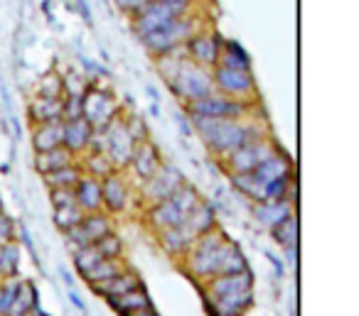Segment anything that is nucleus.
I'll return each instance as SVG.
<instances>
[{
	"label": "nucleus",
	"mask_w": 359,
	"mask_h": 316,
	"mask_svg": "<svg viewBox=\"0 0 359 316\" xmlns=\"http://www.w3.org/2000/svg\"><path fill=\"white\" fill-rule=\"evenodd\" d=\"M246 113H249L246 103L227 98L217 91L187 106V118H204V120H241Z\"/></svg>",
	"instance_id": "nucleus-7"
},
{
	"label": "nucleus",
	"mask_w": 359,
	"mask_h": 316,
	"mask_svg": "<svg viewBox=\"0 0 359 316\" xmlns=\"http://www.w3.org/2000/svg\"><path fill=\"white\" fill-rule=\"evenodd\" d=\"M37 93L42 98H62L64 96V84H62V79L57 74H47L40 81Z\"/></svg>",
	"instance_id": "nucleus-37"
},
{
	"label": "nucleus",
	"mask_w": 359,
	"mask_h": 316,
	"mask_svg": "<svg viewBox=\"0 0 359 316\" xmlns=\"http://www.w3.org/2000/svg\"><path fill=\"white\" fill-rule=\"evenodd\" d=\"M74 198L76 206L84 211V214H98L104 209V198H101V182L94 177L82 174V179L76 182L74 187Z\"/></svg>",
	"instance_id": "nucleus-17"
},
{
	"label": "nucleus",
	"mask_w": 359,
	"mask_h": 316,
	"mask_svg": "<svg viewBox=\"0 0 359 316\" xmlns=\"http://www.w3.org/2000/svg\"><path fill=\"white\" fill-rule=\"evenodd\" d=\"M182 184H185V179H182V174L173 165H160V169L150 179L143 182L141 196L148 206H155L160 201H165L168 196H173Z\"/></svg>",
	"instance_id": "nucleus-12"
},
{
	"label": "nucleus",
	"mask_w": 359,
	"mask_h": 316,
	"mask_svg": "<svg viewBox=\"0 0 359 316\" xmlns=\"http://www.w3.org/2000/svg\"><path fill=\"white\" fill-rule=\"evenodd\" d=\"M67 295H69V299L74 301V306H76V309H79V311L87 309V306H84V301H82V297L76 295V290H69V292H67Z\"/></svg>",
	"instance_id": "nucleus-47"
},
{
	"label": "nucleus",
	"mask_w": 359,
	"mask_h": 316,
	"mask_svg": "<svg viewBox=\"0 0 359 316\" xmlns=\"http://www.w3.org/2000/svg\"><path fill=\"white\" fill-rule=\"evenodd\" d=\"M121 316H131L136 311H143V309H150V299H148L146 290H133L123 297H116V299H106Z\"/></svg>",
	"instance_id": "nucleus-27"
},
{
	"label": "nucleus",
	"mask_w": 359,
	"mask_h": 316,
	"mask_svg": "<svg viewBox=\"0 0 359 316\" xmlns=\"http://www.w3.org/2000/svg\"><path fill=\"white\" fill-rule=\"evenodd\" d=\"M229 179H231V184H234V187L239 189L244 196H249L254 204H261V201H266V196H263V187L256 182L251 174H229Z\"/></svg>",
	"instance_id": "nucleus-31"
},
{
	"label": "nucleus",
	"mask_w": 359,
	"mask_h": 316,
	"mask_svg": "<svg viewBox=\"0 0 359 316\" xmlns=\"http://www.w3.org/2000/svg\"><path fill=\"white\" fill-rule=\"evenodd\" d=\"M200 201H202L200 194H197L190 184H182L173 196H168L165 201H160V204L148 209V223L158 233L168 231V228H175V225H180L195 211V206L200 204Z\"/></svg>",
	"instance_id": "nucleus-5"
},
{
	"label": "nucleus",
	"mask_w": 359,
	"mask_h": 316,
	"mask_svg": "<svg viewBox=\"0 0 359 316\" xmlns=\"http://www.w3.org/2000/svg\"><path fill=\"white\" fill-rule=\"evenodd\" d=\"M195 123L200 138L204 140V145L214 152L217 157L227 160L231 152L244 147L246 142L259 138H266L263 128L251 120H204V118H190Z\"/></svg>",
	"instance_id": "nucleus-2"
},
{
	"label": "nucleus",
	"mask_w": 359,
	"mask_h": 316,
	"mask_svg": "<svg viewBox=\"0 0 359 316\" xmlns=\"http://www.w3.org/2000/svg\"><path fill=\"white\" fill-rule=\"evenodd\" d=\"M114 233V225H111V219L106 214H87L82 219V223H76L74 228L64 231L67 236V243H69L74 250L79 248H87V245H94L96 241H101L104 236Z\"/></svg>",
	"instance_id": "nucleus-13"
},
{
	"label": "nucleus",
	"mask_w": 359,
	"mask_h": 316,
	"mask_svg": "<svg viewBox=\"0 0 359 316\" xmlns=\"http://www.w3.org/2000/svg\"><path fill=\"white\" fill-rule=\"evenodd\" d=\"M273 238L283 245V250H290V248L298 245V219H295V214L273 228Z\"/></svg>",
	"instance_id": "nucleus-32"
},
{
	"label": "nucleus",
	"mask_w": 359,
	"mask_h": 316,
	"mask_svg": "<svg viewBox=\"0 0 359 316\" xmlns=\"http://www.w3.org/2000/svg\"><path fill=\"white\" fill-rule=\"evenodd\" d=\"M131 316H158L152 309H143V311H136V314H131Z\"/></svg>",
	"instance_id": "nucleus-49"
},
{
	"label": "nucleus",
	"mask_w": 359,
	"mask_h": 316,
	"mask_svg": "<svg viewBox=\"0 0 359 316\" xmlns=\"http://www.w3.org/2000/svg\"><path fill=\"white\" fill-rule=\"evenodd\" d=\"M276 152L278 147L271 138H259V140L246 142V145L239 147L236 152H231V155L224 160V165H227L229 174H251V171L259 169V167L271 155H276Z\"/></svg>",
	"instance_id": "nucleus-8"
},
{
	"label": "nucleus",
	"mask_w": 359,
	"mask_h": 316,
	"mask_svg": "<svg viewBox=\"0 0 359 316\" xmlns=\"http://www.w3.org/2000/svg\"><path fill=\"white\" fill-rule=\"evenodd\" d=\"M266 257L273 263V268H276V275H286V265L281 263V260H278V257L273 255V252H266Z\"/></svg>",
	"instance_id": "nucleus-45"
},
{
	"label": "nucleus",
	"mask_w": 359,
	"mask_h": 316,
	"mask_svg": "<svg viewBox=\"0 0 359 316\" xmlns=\"http://www.w3.org/2000/svg\"><path fill=\"white\" fill-rule=\"evenodd\" d=\"M94 248H96V252L104 260H121V252H123V243H121V238L116 233H109L101 241H96Z\"/></svg>",
	"instance_id": "nucleus-34"
},
{
	"label": "nucleus",
	"mask_w": 359,
	"mask_h": 316,
	"mask_svg": "<svg viewBox=\"0 0 359 316\" xmlns=\"http://www.w3.org/2000/svg\"><path fill=\"white\" fill-rule=\"evenodd\" d=\"M195 32H197L195 20L187 17V15H180L177 20H173L170 25H165L163 30L141 37V42L152 57H163V54H170V52H175V49L182 47V44H185Z\"/></svg>",
	"instance_id": "nucleus-6"
},
{
	"label": "nucleus",
	"mask_w": 359,
	"mask_h": 316,
	"mask_svg": "<svg viewBox=\"0 0 359 316\" xmlns=\"http://www.w3.org/2000/svg\"><path fill=\"white\" fill-rule=\"evenodd\" d=\"M175 118H177V128L182 135H192V125H190V118L187 115H182V113H175Z\"/></svg>",
	"instance_id": "nucleus-42"
},
{
	"label": "nucleus",
	"mask_w": 359,
	"mask_h": 316,
	"mask_svg": "<svg viewBox=\"0 0 359 316\" xmlns=\"http://www.w3.org/2000/svg\"><path fill=\"white\" fill-rule=\"evenodd\" d=\"M12 231H15L12 221L8 219L3 211H0V245H6V243H12Z\"/></svg>",
	"instance_id": "nucleus-39"
},
{
	"label": "nucleus",
	"mask_w": 359,
	"mask_h": 316,
	"mask_svg": "<svg viewBox=\"0 0 359 316\" xmlns=\"http://www.w3.org/2000/svg\"><path fill=\"white\" fill-rule=\"evenodd\" d=\"M217 66H222V69H231V71H251V59H249V54H246V49L241 47L239 42H234V39H224Z\"/></svg>",
	"instance_id": "nucleus-23"
},
{
	"label": "nucleus",
	"mask_w": 359,
	"mask_h": 316,
	"mask_svg": "<svg viewBox=\"0 0 359 316\" xmlns=\"http://www.w3.org/2000/svg\"><path fill=\"white\" fill-rule=\"evenodd\" d=\"M91 287H94L96 295L106 297V299H116V297H123V295H128V292H133V290H141L143 282H141V277H138L136 272L123 270L119 277L109 279V282H101V284H91Z\"/></svg>",
	"instance_id": "nucleus-22"
},
{
	"label": "nucleus",
	"mask_w": 359,
	"mask_h": 316,
	"mask_svg": "<svg viewBox=\"0 0 359 316\" xmlns=\"http://www.w3.org/2000/svg\"><path fill=\"white\" fill-rule=\"evenodd\" d=\"M62 111H64V103L62 98H42L37 96L30 103V118L35 125H44V123H57L62 120Z\"/></svg>",
	"instance_id": "nucleus-24"
},
{
	"label": "nucleus",
	"mask_w": 359,
	"mask_h": 316,
	"mask_svg": "<svg viewBox=\"0 0 359 316\" xmlns=\"http://www.w3.org/2000/svg\"><path fill=\"white\" fill-rule=\"evenodd\" d=\"M60 272H62V279H64V282H67V287H69V290H74V279H71V275L67 272L64 268H62Z\"/></svg>",
	"instance_id": "nucleus-48"
},
{
	"label": "nucleus",
	"mask_w": 359,
	"mask_h": 316,
	"mask_svg": "<svg viewBox=\"0 0 359 316\" xmlns=\"http://www.w3.org/2000/svg\"><path fill=\"white\" fill-rule=\"evenodd\" d=\"M84 211L79 209V206H62V209H55V223L60 225L62 231H69V228H74L76 223H82L84 219Z\"/></svg>",
	"instance_id": "nucleus-36"
},
{
	"label": "nucleus",
	"mask_w": 359,
	"mask_h": 316,
	"mask_svg": "<svg viewBox=\"0 0 359 316\" xmlns=\"http://www.w3.org/2000/svg\"><path fill=\"white\" fill-rule=\"evenodd\" d=\"M204 299L212 316H244L254 301V279L249 272L214 277L204 282Z\"/></svg>",
	"instance_id": "nucleus-3"
},
{
	"label": "nucleus",
	"mask_w": 359,
	"mask_h": 316,
	"mask_svg": "<svg viewBox=\"0 0 359 316\" xmlns=\"http://www.w3.org/2000/svg\"><path fill=\"white\" fill-rule=\"evenodd\" d=\"M33 145H35V152H49V150H55V147H62V120L35 125Z\"/></svg>",
	"instance_id": "nucleus-25"
},
{
	"label": "nucleus",
	"mask_w": 359,
	"mask_h": 316,
	"mask_svg": "<svg viewBox=\"0 0 359 316\" xmlns=\"http://www.w3.org/2000/svg\"><path fill=\"white\" fill-rule=\"evenodd\" d=\"M20 236H22V243H25V245H28V250L33 252L35 257H37V252H35V245H33V238H30V231H25V228H22V231H20Z\"/></svg>",
	"instance_id": "nucleus-46"
},
{
	"label": "nucleus",
	"mask_w": 359,
	"mask_h": 316,
	"mask_svg": "<svg viewBox=\"0 0 359 316\" xmlns=\"http://www.w3.org/2000/svg\"><path fill=\"white\" fill-rule=\"evenodd\" d=\"M160 165H163V160H160L158 147L152 145L150 140L138 142L136 150H133V157H131V167H133V171H136L138 177L146 182V179H150L152 174L160 169Z\"/></svg>",
	"instance_id": "nucleus-18"
},
{
	"label": "nucleus",
	"mask_w": 359,
	"mask_h": 316,
	"mask_svg": "<svg viewBox=\"0 0 359 316\" xmlns=\"http://www.w3.org/2000/svg\"><path fill=\"white\" fill-rule=\"evenodd\" d=\"M121 272H123L121 260H101V263H96L84 275V279H87L89 284H101V282H109V279L119 277Z\"/></svg>",
	"instance_id": "nucleus-29"
},
{
	"label": "nucleus",
	"mask_w": 359,
	"mask_h": 316,
	"mask_svg": "<svg viewBox=\"0 0 359 316\" xmlns=\"http://www.w3.org/2000/svg\"><path fill=\"white\" fill-rule=\"evenodd\" d=\"M155 3H160V6H168V8H173L175 12H180V15H185L187 8H190L195 0H155Z\"/></svg>",
	"instance_id": "nucleus-41"
},
{
	"label": "nucleus",
	"mask_w": 359,
	"mask_h": 316,
	"mask_svg": "<svg viewBox=\"0 0 359 316\" xmlns=\"http://www.w3.org/2000/svg\"><path fill=\"white\" fill-rule=\"evenodd\" d=\"M49 198H52V204H55V209H62V206H74V204H76L74 189H52Z\"/></svg>",
	"instance_id": "nucleus-38"
},
{
	"label": "nucleus",
	"mask_w": 359,
	"mask_h": 316,
	"mask_svg": "<svg viewBox=\"0 0 359 316\" xmlns=\"http://www.w3.org/2000/svg\"><path fill=\"white\" fill-rule=\"evenodd\" d=\"M44 182H47L49 189H74L76 182L82 179V169L76 165H69L64 169L49 171V174H42Z\"/></svg>",
	"instance_id": "nucleus-28"
},
{
	"label": "nucleus",
	"mask_w": 359,
	"mask_h": 316,
	"mask_svg": "<svg viewBox=\"0 0 359 316\" xmlns=\"http://www.w3.org/2000/svg\"><path fill=\"white\" fill-rule=\"evenodd\" d=\"M254 216L259 223L266 228H276L278 223H283L288 216H293V201L281 198V201H261L254 206Z\"/></svg>",
	"instance_id": "nucleus-21"
},
{
	"label": "nucleus",
	"mask_w": 359,
	"mask_h": 316,
	"mask_svg": "<svg viewBox=\"0 0 359 316\" xmlns=\"http://www.w3.org/2000/svg\"><path fill=\"white\" fill-rule=\"evenodd\" d=\"M222 42L224 39L214 32H195L185 44V57L197 66H204V69H214L219 62V52H222Z\"/></svg>",
	"instance_id": "nucleus-14"
},
{
	"label": "nucleus",
	"mask_w": 359,
	"mask_h": 316,
	"mask_svg": "<svg viewBox=\"0 0 359 316\" xmlns=\"http://www.w3.org/2000/svg\"><path fill=\"white\" fill-rule=\"evenodd\" d=\"M114 3H116V6H119L123 12H131V15L136 17L138 12H141L143 8H146L148 3H150V0H114Z\"/></svg>",
	"instance_id": "nucleus-40"
},
{
	"label": "nucleus",
	"mask_w": 359,
	"mask_h": 316,
	"mask_svg": "<svg viewBox=\"0 0 359 316\" xmlns=\"http://www.w3.org/2000/svg\"><path fill=\"white\" fill-rule=\"evenodd\" d=\"M175 59L177 62L173 64V69H160V71H163L165 81H168L170 91H173L180 101H185L187 106H190V103L214 93L212 71L204 69V66L192 64V62L185 57V49L182 47L177 49Z\"/></svg>",
	"instance_id": "nucleus-4"
},
{
	"label": "nucleus",
	"mask_w": 359,
	"mask_h": 316,
	"mask_svg": "<svg viewBox=\"0 0 359 316\" xmlns=\"http://www.w3.org/2000/svg\"><path fill=\"white\" fill-rule=\"evenodd\" d=\"M101 260H104V257L98 255L94 245H87V248H79V250H74V268L79 270V275H82V277L94 268V265L101 263Z\"/></svg>",
	"instance_id": "nucleus-35"
},
{
	"label": "nucleus",
	"mask_w": 359,
	"mask_h": 316,
	"mask_svg": "<svg viewBox=\"0 0 359 316\" xmlns=\"http://www.w3.org/2000/svg\"><path fill=\"white\" fill-rule=\"evenodd\" d=\"M74 165V155L67 152L64 147H55L49 152H37L35 155V167H37L40 174H49V171L64 169V167Z\"/></svg>",
	"instance_id": "nucleus-26"
},
{
	"label": "nucleus",
	"mask_w": 359,
	"mask_h": 316,
	"mask_svg": "<svg viewBox=\"0 0 359 316\" xmlns=\"http://www.w3.org/2000/svg\"><path fill=\"white\" fill-rule=\"evenodd\" d=\"M20 268V248L15 243L0 245V279H10Z\"/></svg>",
	"instance_id": "nucleus-30"
},
{
	"label": "nucleus",
	"mask_w": 359,
	"mask_h": 316,
	"mask_svg": "<svg viewBox=\"0 0 359 316\" xmlns=\"http://www.w3.org/2000/svg\"><path fill=\"white\" fill-rule=\"evenodd\" d=\"M0 316H6L3 314V292H0Z\"/></svg>",
	"instance_id": "nucleus-50"
},
{
	"label": "nucleus",
	"mask_w": 359,
	"mask_h": 316,
	"mask_svg": "<svg viewBox=\"0 0 359 316\" xmlns=\"http://www.w3.org/2000/svg\"><path fill=\"white\" fill-rule=\"evenodd\" d=\"M104 155L111 160L114 169H123V167L131 165V157L133 150H136V140L131 138L128 128H125V120L123 118H114L104 130Z\"/></svg>",
	"instance_id": "nucleus-9"
},
{
	"label": "nucleus",
	"mask_w": 359,
	"mask_h": 316,
	"mask_svg": "<svg viewBox=\"0 0 359 316\" xmlns=\"http://www.w3.org/2000/svg\"><path fill=\"white\" fill-rule=\"evenodd\" d=\"M212 84L217 93L241 103L246 98L256 96V81L251 76V71H231V69H222V66H214Z\"/></svg>",
	"instance_id": "nucleus-11"
},
{
	"label": "nucleus",
	"mask_w": 359,
	"mask_h": 316,
	"mask_svg": "<svg viewBox=\"0 0 359 316\" xmlns=\"http://www.w3.org/2000/svg\"><path fill=\"white\" fill-rule=\"evenodd\" d=\"M101 198H104V206L111 214H121L128 206V184L123 182L121 174H111L101 182Z\"/></svg>",
	"instance_id": "nucleus-19"
},
{
	"label": "nucleus",
	"mask_w": 359,
	"mask_h": 316,
	"mask_svg": "<svg viewBox=\"0 0 359 316\" xmlns=\"http://www.w3.org/2000/svg\"><path fill=\"white\" fill-rule=\"evenodd\" d=\"M91 138H94V130L84 118L62 120V147H64L67 152H71L74 157L91 147Z\"/></svg>",
	"instance_id": "nucleus-16"
},
{
	"label": "nucleus",
	"mask_w": 359,
	"mask_h": 316,
	"mask_svg": "<svg viewBox=\"0 0 359 316\" xmlns=\"http://www.w3.org/2000/svg\"><path fill=\"white\" fill-rule=\"evenodd\" d=\"M290 174H293V167H290V160L281 150H278L276 155L268 157L259 169L251 171V177L261 184L263 189H266V184L276 182V179H281V177H290Z\"/></svg>",
	"instance_id": "nucleus-20"
},
{
	"label": "nucleus",
	"mask_w": 359,
	"mask_h": 316,
	"mask_svg": "<svg viewBox=\"0 0 359 316\" xmlns=\"http://www.w3.org/2000/svg\"><path fill=\"white\" fill-rule=\"evenodd\" d=\"M82 66H84V71H91V74H104V69H101L94 59H87V57H82Z\"/></svg>",
	"instance_id": "nucleus-44"
},
{
	"label": "nucleus",
	"mask_w": 359,
	"mask_h": 316,
	"mask_svg": "<svg viewBox=\"0 0 359 316\" xmlns=\"http://www.w3.org/2000/svg\"><path fill=\"white\" fill-rule=\"evenodd\" d=\"M76 6H79V12H82V17L87 20V25H94L91 10H89V3H87V0H76Z\"/></svg>",
	"instance_id": "nucleus-43"
},
{
	"label": "nucleus",
	"mask_w": 359,
	"mask_h": 316,
	"mask_svg": "<svg viewBox=\"0 0 359 316\" xmlns=\"http://www.w3.org/2000/svg\"><path fill=\"white\" fill-rule=\"evenodd\" d=\"M87 169H89L87 177H94V179H98V182H104L106 177H111L116 171L114 165H111V160L104 155V152H91V155L87 157Z\"/></svg>",
	"instance_id": "nucleus-33"
},
{
	"label": "nucleus",
	"mask_w": 359,
	"mask_h": 316,
	"mask_svg": "<svg viewBox=\"0 0 359 316\" xmlns=\"http://www.w3.org/2000/svg\"><path fill=\"white\" fill-rule=\"evenodd\" d=\"M82 118L91 125V130H104L114 118H119V103L109 91L89 86L82 98Z\"/></svg>",
	"instance_id": "nucleus-10"
},
{
	"label": "nucleus",
	"mask_w": 359,
	"mask_h": 316,
	"mask_svg": "<svg viewBox=\"0 0 359 316\" xmlns=\"http://www.w3.org/2000/svg\"><path fill=\"white\" fill-rule=\"evenodd\" d=\"M177 17H180V12H175L173 8L160 6V3L150 0V3L133 17V27H136V32L141 35V37H146V35H152V32H158V30H163L165 25H170V22L177 20Z\"/></svg>",
	"instance_id": "nucleus-15"
},
{
	"label": "nucleus",
	"mask_w": 359,
	"mask_h": 316,
	"mask_svg": "<svg viewBox=\"0 0 359 316\" xmlns=\"http://www.w3.org/2000/svg\"><path fill=\"white\" fill-rule=\"evenodd\" d=\"M185 268L200 282H209V279L224 277V275L249 272L244 252L219 228H212L192 243L185 255Z\"/></svg>",
	"instance_id": "nucleus-1"
}]
</instances>
